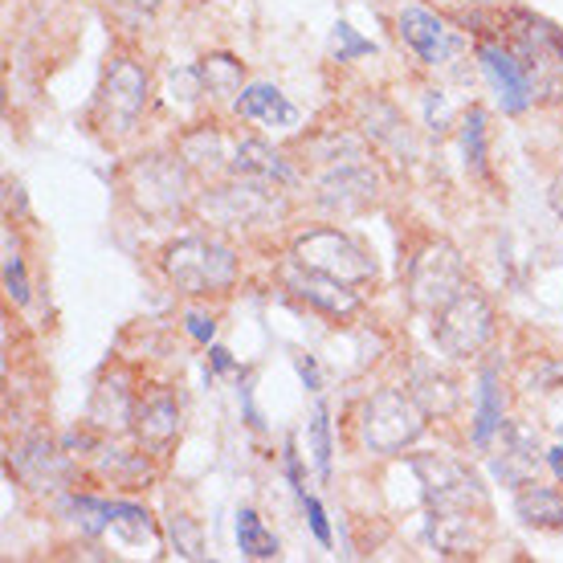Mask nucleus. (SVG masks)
Returning a JSON list of instances; mask_svg holds the SVG:
<instances>
[{
	"label": "nucleus",
	"mask_w": 563,
	"mask_h": 563,
	"mask_svg": "<svg viewBox=\"0 0 563 563\" xmlns=\"http://www.w3.org/2000/svg\"><path fill=\"white\" fill-rule=\"evenodd\" d=\"M159 269H164L172 290H180L188 298H212L233 290V282L241 274V257L229 241L197 233V238L168 241L159 254Z\"/></svg>",
	"instance_id": "obj_1"
},
{
	"label": "nucleus",
	"mask_w": 563,
	"mask_h": 563,
	"mask_svg": "<svg viewBox=\"0 0 563 563\" xmlns=\"http://www.w3.org/2000/svg\"><path fill=\"white\" fill-rule=\"evenodd\" d=\"M424 424H429V412L417 405V396L409 388H376L372 396L360 400L352 429L364 453L400 457L424 433Z\"/></svg>",
	"instance_id": "obj_2"
},
{
	"label": "nucleus",
	"mask_w": 563,
	"mask_h": 563,
	"mask_svg": "<svg viewBox=\"0 0 563 563\" xmlns=\"http://www.w3.org/2000/svg\"><path fill=\"white\" fill-rule=\"evenodd\" d=\"M147 102H152V82H147V70H143L135 57L114 54L102 70L99 95H95V107H90V119L99 128L102 140H128L135 135L147 114Z\"/></svg>",
	"instance_id": "obj_3"
},
{
	"label": "nucleus",
	"mask_w": 563,
	"mask_h": 563,
	"mask_svg": "<svg viewBox=\"0 0 563 563\" xmlns=\"http://www.w3.org/2000/svg\"><path fill=\"white\" fill-rule=\"evenodd\" d=\"M507 42L519 54L522 70L531 78L536 102H563V33L551 21L536 13H510L507 16Z\"/></svg>",
	"instance_id": "obj_4"
},
{
	"label": "nucleus",
	"mask_w": 563,
	"mask_h": 563,
	"mask_svg": "<svg viewBox=\"0 0 563 563\" xmlns=\"http://www.w3.org/2000/svg\"><path fill=\"white\" fill-rule=\"evenodd\" d=\"M188 184H192V172L180 155H140L123 176V192L135 205V212L152 221H168L192 200Z\"/></svg>",
	"instance_id": "obj_5"
},
{
	"label": "nucleus",
	"mask_w": 563,
	"mask_h": 563,
	"mask_svg": "<svg viewBox=\"0 0 563 563\" xmlns=\"http://www.w3.org/2000/svg\"><path fill=\"white\" fill-rule=\"evenodd\" d=\"M197 212L200 221H209L212 229L274 225V217H282V188L278 184L233 176L229 184L205 188L197 197Z\"/></svg>",
	"instance_id": "obj_6"
},
{
	"label": "nucleus",
	"mask_w": 563,
	"mask_h": 563,
	"mask_svg": "<svg viewBox=\"0 0 563 563\" xmlns=\"http://www.w3.org/2000/svg\"><path fill=\"white\" fill-rule=\"evenodd\" d=\"M494 327H498V319H494L490 298L470 282L462 295L433 314V343L437 352L450 355V360H470V355H482L490 347Z\"/></svg>",
	"instance_id": "obj_7"
},
{
	"label": "nucleus",
	"mask_w": 563,
	"mask_h": 563,
	"mask_svg": "<svg viewBox=\"0 0 563 563\" xmlns=\"http://www.w3.org/2000/svg\"><path fill=\"white\" fill-rule=\"evenodd\" d=\"M405 278H409L412 307L424 310V314H437L445 302H453L470 286V269H465V257L457 254V245H450V241H424L421 250L409 257Z\"/></svg>",
	"instance_id": "obj_8"
},
{
	"label": "nucleus",
	"mask_w": 563,
	"mask_h": 563,
	"mask_svg": "<svg viewBox=\"0 0 563 563\" xmlns=\"http://www.w3.org/2000/svg\"><path fill=\"white\" fill-rule=\"evenodd\" d=\"M290 257L310 269H319V274H331V278L347 282V286L376 282V257L367 254L352 233H343V229H335V225H319V229L298 233L295 245H290Z\"/></svg>",
	"instance_id": "obj_9"
},
{
	"label": "nucleus",
	"mask_w": 563,
	"mask_h": 563,
	"mask_svg": "<svg viewBox=\"0 0 563 563\" xmlns=\"http://www.w3.org/2000/svg\"><path fill=\"white\" fill-rule=\"evenodd\" d=\"M412 474L421 482V494L429 510H482L486 507V490H482L478 474L470 465L441 457V453H421L412 457Z\"/></svg>",
	"instance_id": "obj_10"
},
{
	"label": "nucleus",
	"mask_w": 563,
	"mask_h": 563,
	"mask_svg": "<svg viewBox=\"0 0 563 563\" xmlns=\"http://www.w3.org/2000/svg\"><path fill=\"white\" fill-rule=\"evenodd\" d=\"M9 474H16L33 494H66L74 482V457L54 445L49 433L33 429L9 450Z\"/></svg>",
	"instance_id": "obj_11"
},
{
	"label": "nucleus",
	"mask_w": 563,
	"mask_h": 563,
	"mask_svg": "<svg viewBox=\"0 0 563 563\" xmlns=\"http://www.w3.org/2000/svg\"><path fill=\"white\" fill-rule=\"evenodd\" d=\"M396 33H400V42L409 45V54L429 66V70H441V66H450L453 54L462 49V37L453 33L433 9H424V4H405L400 13H396Z\"/></svg>",
	"instance_id": "obj_12"
},
{
	"label": "nucleus",
	"mask_w": 563,
	"mask_h": 563,
	"mask_svg": "<svg viewBox=\"0 0 563 563\" xmlns=\"http://www.w3.org/2000/svg\"><path fill=\"white\" fill-rule=\"evenodd\" d=\"M474 54H478V66L486 74V82L494 86V95H498V107L507 114H522L531 102H536V90H531V78L522 70L519 54L510 49L507 37H482L474 45Z\"/></svg>",
	"instance_id": "obj_13"
},
{
	"label": "nucleus",
	"mask_w": 563,
	"mask_h": 563,
	"mask_svg": "<svg viewBox=\"0 0 563 563\" xmlns=\"http://www.w3.org/2000/svg\"><path fill=\"white\" fill-rule=\"evenodd\" d=\"M282 286H286L298 302H307L310 310H319V314H327V319H347V314L360 310L355 286L302 266V262H295V257H286V266H282Z\"/></svg>",
	"instance_id": "obj_14"
},
{
	"label": "nucleus",
	"mask_w": 563,
	"mask_h": 563,
	"mask_svg": "<svg viewBox=\"0 0 563 563\" xmlns=\"http://www.w3.org/2000/svg\"><path fill=\"white\" fill-rule=\"evenodd\" d=\"M543 453L548 450H539V437L531 433L527 424L507 421L503 429H498V437H494V445H490L494 478L503 482V486H510V490H522L527 482L539 478V465H548Z\"/></svg>",
	"instance_id": "obj_15"
},
{
	"label": "nucleus",
	"mask_w": 563,
	"mask_h": 563,
	"mask_svg": "<svg viewBox=\"0 0 563 563\" xmlns=\"http://www.w3.org/2000/svg\"><path fill=\"white\" fill-rule=\"evenodd\" d=\"M380 192V176L372 164H343V168H327L314 184V205L323 212H339V217H347V212H360L367 209L372 200Z\"/></svg>",
	"instance_id": "obj_16"
},
{
	"label": "nucleus",
	"mask_w": 563,
	"mask_h": 563,
	"mask_svg": "<svg viewBox=\"0 0 563 563\" xmlns=\"http://www.w3.org/2000/svg\"><path fill=\"white\" fill-rule=\"evenodd\" d=\"M135 409H140V396L131 388L128 372H107V376L95 384V393H90L86 421L95 424L102 437H119V433H131Z\"/></svg>",
	"instance_id": "obj_17"
},
{
	"label": "nucleus",
	"mask_w": 563,
	"mask_h": 563,
	"mask_svg": "<svg viewBox=\"0 0 563 563\" xmlns=\"http://www.w3.org/2000/svg\"><path fill=\"white\" fill-rule=\"evenodd\" d=\"M135 445H143L147 453L164 457L180 437V400L164 388L140 396V409H135V424H131Z\"/></svg>",
	"instance_id": "obj_18"
},
{
	"label": "nucleus",
	"mask_w": 563,
	"mask_h": 563,
	"mask_svg": "<svg viewBox=\"0 0 563 563\" xmlns=\"http://www.w3.org/2000/svg\"><path fill=\"white\" fill-rule=\"evenodd\" d=\"M424 539L437 555L445 560H465L482 548L478 510H429L424 519Z\"/></svg>",
	"instance_id": "obj_19"
},
{
	"label": "nucleus",
	"mask_w": 563,
	"mask_h": 563,
	"mask_svg": "<svg viewBox=\"0 0 563 563\" xmlns=\"http://www.w3.org/2000/svg\"><path fill=\"white\" fill-rule=\"evenodd\" d=\"M355 123L364 131V140H372L376 147H388L396 155H417V143H412L405 114L396 111L384 95H364L360 107H355Z\"/></svg>",
	"instance_id": "obj_20"
},
{
	"label": "nucleus",
	"mask_w": 563,
	"mask_h": 563,
	"mask_svg": "<svg viewBox=\"0 0 563 563\" xmlns=\"http://www.w3.org/2000/svg\"><path fill=\"white\" fill-rule=\"evenodd\" d=\"M507 424V393H503V367L486 364L474 388V421H470V445L490 453L498 429Z\"/></svg>",
	"instance_id": "obj_21"
},
{
	"label": "nucleus",
	"mask_w": 563,
	"mask_h": 563,
	"mask_svg": "<svg viewBox=\"0 0 563 563\" xmlns=\"http://www.w3.org/2000/svg\"><path fill=\"white\" fill-rule=\"evenodd\" d=\"M229 176H245V180L278 184V188H295L298 168L266 140H241L229 159Z\"/></svg>",
	"instance_id": "obj_22"
},
{
	"label": "nucleus",
	"mask_w": 563,
	"mask_h": 563,
	"mask_svg": "<svg viewBox=\"0 0 563 563\" xmlns=\"http://www.w3.org/2000/svg\"><path fill=\"white\" fill-rule=\"evenodd\" d=\"M233 114L250 119V123H257V128H274V131H295L298 128V107L286 99L274 82L241 86V95L233 99Z\"/></svg>",
	"instance_id": "obj_23"
},
{
	"label": "nucleus",
	"mask_w": 563,
	"mask_h": 563,
	"mask_svg": "<svg viewBox=\"0 0 563 563\" xmlns=\"http://www.w3.org/2000/svg\"><path fill=\"white\" fill-rule=\"evenodd\" d=\"M155 453L140 450H123V445H111V441H102V450L95 453V474L102 482H111L119 490H147L155 478V465H152Z\"/></svg>",
	"instance_id": "obj_24"
},
{
	"label": "nucleus",
	"mask_w": 563,
	"mask_h": 563,
	"mask_svg": "<svg viewBox=\"0 0 563 563\" xmlns=\"http://www.w3.org/2000/svg\"><path fill=\"white\" fill-rule=\"evenodd\" d=\"M176 155L188 164L192 176H221V172H229V159H233V155H225V135L209 123L184 131L176 140Z\"/></svg>",
	"instance_id": "obj_25"
},
{
	"label": "nucleus",
	"mask_w": 563,
	"mask_h": 563,
	"mask_svg": "<svg viewBox=\"0 0 563 563\" xmlns=\"http://www.w3.org/2000/svg\"><path fill=\"white\" fill-rule=\"evenodd\" d=\"M302 155H307L310 164H323V168H343V164L367 159V140L364 131L355 135L347 128H319L302 143Z\"/></svg>",
	"instance_id": "obj_26"
},
{
	"label": "nucleus",
	"mask_w": 563,
	"mask_h": 563,
	"mask_svg": "<svg viewBox=\"0 0 563 563\" xmlns=\"http://www.w3.org/2000/svg\"><path fill=\"white\" fill-rule=\"evenodd\" d=\"M409 393L417 396V405H421L429 417H450V412L457 409V400H462L453 376L437 372V367L424 364V360H417V364L409 367Z\"/></svg>",
	"instance_id": "obj_27"
},
{
	"label": "nucleus",
	"mask_w": 563,
	"mask_h": 563,
	"mask_svg": "<svg viewBox=\"0 0 563 563\" xmlns=\"http://www.w3.org/2000/svg\"><path fill=\"white\" fill-rule=\"evenodd\" d=\"M515 515H519L522 527H536V531H563V490L527 482L522 490H515Z\"/></svg>",
	"instance_id": "obj_28"
},
{
	"label": "nucleus",
	"mask_w": 563,
	"mask_h": 563,
	"mask_svg": "<svg viewBox=\"0 0 563 563\" xmlns=\"http://www.w3.org/2000/svg\"><path fill=\"white\" fill-rule=\"evenodd\" d=\"M57 519H66L70 527H78V536H102L111 531V498H95V494L66 490L57 494Z\"/></svg>",
	"instance_id": "obj_29"
},
{
	"label": "nucleus",
	"mask_w": 563,
	"mask_h": 563,
	"mask_svg": "<svg viewBox=\"0 0 563 563\" xmlns=\"http://www.w3.org/2000/svg\"><path fill=\"white\" fill-rule=\"evenodd\" d=\"M197 70H200V82H205V99L229 102V107H233V99H238L241 86H245V70H241L238 57L209 54L197 62Z\"/></svg>",
	"instance_id": "obj_30"
},
{
	"label": "nucleus",
	"mask_w": 563,
	"mask_h": 563,
	"mask_svg": "<svg viewBox=\"0 0 563 563\" xmlns=\"http://www.w3.org/2000/svg\"><path fill=\"white\" fill-rule=\"evenodd\" d=\"M462 155H465V172L478 176V180H490V128H486V111L482 107H470L462 114Z\"/></svg>",
	"instance_id": "obj_31"
},
{
	"label": "nucleus",
	"mask_w": 563,
	"mask_h": 563,
	"mask_svg": "<svg viewBox=\"0 0 563 563\" xmlns=\"http://www.w3.org/2000/svg\"><path fill=\"white\" fill-rule=\"evenodd\" d=\"M111 536H119L131 548H155L159 543V527L147 515V507L140 503H128V498H111Z\"/></svg>",
	"instance_id": "obj_32"
},
{
	"label": "nucleus",
	"mask_w": 563,
	"mask_h": 563,
	"mask_svg": "<svg viewBox=\"0 0 563 563\" xmlns=\"http://www.w3.org/2000/svg\"><path fill=\"white\" fill-rule=\"evenodd\" d=\"M233 536H238V548H241L245 560H278L282 555L278 536L262 522V515H257L254 507L238 510V519H233Z\"/></svg>",
	"instance_id": "obj_33"
},
{
	"label": "nucleus",
	"mask_w": 563,
	"mask_h": 563,
	"mask_svg": "<svg viewBox=\"0 0 563 563\" xmlns=\"http://www.w3.org/2000/svg\"><path fill=\"white\" fill-rule=\"evenodd\" d=\"M307 450H310V457H314V470H319V478L331 482V457H335V441H331V409H327L323 400L310 409Z\"/></svg>",
	"instance_id": "obj_34"
},
{
	"label": "nucleus",
	"mask_w": 563,
	"mask_h": 563,
	"mask_svg": "<svg viewBox=\"0 0 563 563\" xmlns=\"http://www.w3.org/2000/svg\"><path fill=\"white\" fill-rule=\"evenodd\" d=\"M168 539L180 560H205L209 555L205 551V536H200V522L192 515H184V510H172L168 515Z\"/></svg>",
	"instance_id": "obj_35"
},
{
	"label": "nucleus",
	"mask_w": 563,
	"mask_h": 563,
	"mask_svg": "<svg viewBox=\"0 0 563 563\" xmlns=\"http://www.w3.org/2000/svg\"><path fill=\"white\" fill-rule=\"evenodd\" d=\"M376 54V45L367 42V37H360L347 21H335V29H331V57L335 62H360V57H372Z\"/></svg>",
	"instance_id": "obj_36"
},
{
	"label": "nucleus",
	"mask_w": 563,
	"mask_h": 563,
	"mask_svg": "<svg viewBox=\"0 0 563 563\" xmlns=\"http://www.w3.org/2000/svg\"><path fill=\"white\" fill-rule=\"evenodd\" d=\"M522 388H531V393H555V388H563V355L536 360V364L527 367V376H522Z\"/></svg>",
	"instance_id": "obj_37"
},
{
	"label": "nucleus",
	"mask_w": 563,
	"mask_h": 563,
	"mask_svg": "<svg viewBox=\"0 0 563 563\" xmlns=\"http://www.w3.org/2000/svg\"><path fill=\"white\" fill-rule=\"evenodd\" d=\"M29 290H33V286H29V274H25V257L9 245V250H4V295H9L13 307H25Z\"/></svg>",
	"instance_id": "obj_38"
},
{
	"label": "nucleus",
	"mask_w": 563,
	"mask_h": 563,
	"mask_svg": "<svg viewBox=\"0 0 563 563\" xmlns=\"http://www.w3.org/2000/svg\"><path fill=\"white\" fill-rule=\"evenodd\" d=\"M424 128L433 131V135H445L453 128V107L445 99V90H437V86L424 90Z\"/></svg>",
	"instance_id": "obj_39"
},
{
	"label": "nucleus",
	"mask_w": 563,
	"mask_h": 563,
	"mask_svg": "<svg viewBox=\"0 0 563 563\" xmlns=\"http://www.w3.org/2000/svg\"><path fill=\"white\" fill-rule=\"evenodd\" d=\"M184 331H188V339H192V343L209 347L212 335H217V319H212L209 310L192 307V310H184Z\"/></svg>",
	"instance_id": "obj_40"
},
{
	"label": "nucleus",
	"mask_w": 563,
	"mask_h": 563,
	"mask_svg": "<svg viewBox=\"0 0 563 563\" xmlns=\"http://www.w3.org/2000/svg\"><path fill=\"white\" fill-rule=\"evenodd\" d=\"M282 470H286V478H290V490H295V498L302 503V498H307V478H302V457H298L295 437L282 445Z\"/></svg>",
	"instance_id": "obj_41"
},
{
	"label": "nucleus",
	"mask_w": 563,
	"mask_h": 563,
	"mask_svg": "<svg viewBox=\"0 0 563 563\" xmlns=\"http://www.w3.org/2000/svg\"><path fill=\"white\" fill-rule=\"evenodd\" d=\"M302 515H307V522H310V536L319 539L323 548H331V522H327V510H323V503H319L314 494H307V498H302Z\"/></svg>",
	"instance_id": "obj_42"
},
{
	"label": "nucleus",
	"mask_w": 563,
	"mask_h": 563,
	"mask_svg": "<svg viewBox=\"0 0 563 563\" xmlns=\"http://www.w3.org/2000/svg\"><path fill=\"white\" fill-rule=\"evenodd\" d=\"M295 372H298V380L307 384V393H323V372H319V364H314V355L298 352L295 355Z\"/></svg>",
	"instance_id": "obj_43"
},
{
	"label": "nucleus",
	"mask_w": 563,
	"mask_h": 563,
	"mask_svg": "<svg viewBox=\"0 0 563 563\" xmlns=\"http://www.w3.org/2000/svg\"><path fill=\"white\" fill-rule=\"evenodd\" d=\"M159 4H164V0H114V9L128 13L131 21H147V16H155L159 13Z\"/></svg>",
	"instance_id": "obj_44"
},
{
	"label": "nucleus",
	"mask_w": 563,
	"mask_h": 563,
	"mask_svg": "<svg viewBox=\"0 0 563 563\" xmlns=\"http://www.w3.org/2000/svg\"><path fill=\"white\" fill-rule=\"evenodd\" d=\"M209 364L217 376H225V372H238V360H233V352L229 347H221V343H209Z\"/></svg>",
	"instance_id": "obj_45"
},
{
	"label": "nucleus",
	"mask_w": 563,
	"mask_h": 563,
	"mask_svg": "<svg viewBox=\"0 0 563 563\" xmlns=\"http://www.w3.org/2000/svg\"><path fill=\"white\" fill-rule=\"evenodd\" d=\"M241 409H245V421H250V429H262V417H257V409H254V384H250V380L241 384Z\"/></svg>",
	"instance_id": "obj_46"
},
{
	"label": "nucleus",
	"mask_w": 563,
	"mask_h": 563,
	"mask_svg": "<svg viewBox=\"0 0 563 563\" xmlns=\"http://www.w3.org/2000/svg\"><path fill=\"white\" fill-rule=\"evenodd\" d=\"M543 457H548L551 478H555V482H560V486H563V445H551V450L543 453Z\"/></svg>",
	"instance_id": "obj_47"
},
{
	"label": "nucleus",
	"mask_w": 563,
	"mask_h": 563,
	"mask_svg": "<svg viewBox=\"0 0 563 563\" xmlns=\"http://www.w3.org/2000/svg\"><path fill=\"white\" fill-rule=\"evenodd\" d=\"M551 205H555V212H560V221H563V180L551 184Z\"/></svg>",
	"instance_id": "obj_48"
}]
</instances>
